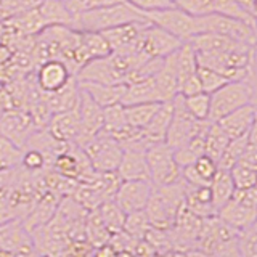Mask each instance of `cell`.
<instances>
[{"mask_svg": "<svg viewBox=\"0 0 257 257\" xmlns=\"http://www.w3.org/2000/svg\"><path fill=\"white\" fill-rule=\"evenodd\" d=\"M228 142L230 139L222 131V127L217 122H211L204 134V155L217 163L220 159L225 147L228 145Z\"/></svg>", "mask_w": 257, "mask_h": 257, "instance_id": "obj_26", "label": "cell"}, {"mask_svg": "<svg viewBox=\"0 0 257 257\" xmlns=\"http://www.w3.org/2000/svg\"><path fill=\"white\" fill-rule=\"evenodd\" d=\"M211 5H212V13L243 21L255 28V16L252 13H249L244 7H241L236 0H211Z\"/></svg>", "mask_w": 257, "mask_h": 257, "instance_id": "obj_27", "label": "cell"}, {"mask_svg": "<svg viewBox=\"0 0 257 257\" xmlns=\"http://www.w3.org/2000/svg\"><path fill=\"white\" fill-rule=\"evenodd\" d=\"M127 4H131L134 8H137L142 13H151L166 10V8L177 7L174 0H125Z\"/></svg>", "mask_w": 257, "mask_h": 257, "instance_id": "obj_41", "label": "cell"}, {"mask_svg": "<svg viewBox=\"0 0 257 257\" xmlns=\"http://www.w3.org/2000/svg\"><path fill=\"white\" fill-rule=\"evenodd\" d=\"M204 155V137H195L187 145L174 150L175 163L180 169L195 164V161Z\"/></svg>", "mask_w": 257, "mask_h": 257, "instance_id": "obj_31", "label": "cell"}, {"mask_svg": "<svg viewBox=\"0 0 257 257\" xmlns=\"http://www.w3.org/2000/svg\"><path fill=\"white\" fill-rule=\"evenodd\" d=\"M34 120L28 112L23 111H5L0 114V137L10 140L16 147L24 150L32 132L36 131Z\"/></svg>", "mask_w": 257, "mask_h": 257, "instance_id": "obj_10", "label": "cell"}, {"mask_svg": "<svg viewBox=\"0 0 257 257\" xmlns=\"http://www.w3.org/2000/svg\"><path fill=\"white\" fill-rule=\"evenodd\" d=\"M47 164V158L44 156V153H40L39 150L34 148H24L23 150V158H21V164L26 172H37L42 171Z\"/></svg>", "mask_w": 257, "mask_h": 257, "instance_id": "obj_39", "label": "cell"}, {"mask_svg": "<svg viewBox=\"0 0 257 257\" xmlns=\"http://www.w3.org/2000/svg\"><path fill=\"white\" fill-rule=\"evenodd\" d=\"M185 106L190 114L198 120H209V109H211V95L199 92L190 96H183Z\"/></svg>", "mask_w": 257, "mask_h": 257, "instance_id": "obj_34", "label": "cell"}, {"mask_svg": "<svg viewBox=\"0 0 257 257\" xmlns=\"http://www.w3.org/2000/svg\"><path fill=\"white\" fill-rule=\"evenodd\" d=\"M80 90H84L101 108L117 104L122 101L125 84H96V82H77Z\"/></svg>", "mask_w": 257, "mask_h": 257, "instance_id": "obj_18", "label": "cell"}, {"mask_svg": "<svg viewBox=\"0 0 257 257\" xmlns=\"http://www.w3.org/2000/svg\"><path fill=\"white\" fill-rule=\"evenodd\" d=\"M153 191L151 182H120L114 195V203L125 215L145 211Z\"/></svg>", "mask_w": 257, "mask_h": 257, "instance_id": "obj_11", "label": "cell"}, {"mask_svg": "<svg viewBox=\"0 0 257 257\" xmlns=\"http://www.w3.org/2000/svg\"><path fill=\"white\" fill-rule=\"evenodd\" d=\"M45 131L50 134L53 140L60 143H76L80 134V124H79V114L77 108L71 111L55 112L52 117L48 119L45 125Z\"/></svg>", "mask_w": 257, "mask_h": 257, "instance_id": "obj_14", "label": "cell"}, {"mask_svg": "<svg viewBox=\"0 0 257 257\" xmlns=\"http://www.w3.org/2000/svg\"><path fill=\"white\" fill-rule=\"evenodd\" d=\"M150 182L153 187H166L180 180V167L177 166L174 158V150L166 143H158L145 151Z\"/></svg>", "mask_w": 257, "mask_h": 257, "instance_id": "obj_6", "label": "cell"}, {"mask_svg": "<svg viewBox=\"0 0 257 257\" xmlns=\"http://www.w3.org/2000/svg\"><path fill=\"white\" fill-rule=\"evenodd\" d=\"M139 103H163L159 98L158 88L153 77L135 80V82L125 85V92L120 104L131 106V104H139Z\"/></svg>", "mask_w": 257, "mask_h": 257, "instance_id": "obj_22", "label": "cell"}, {"mask_svg": "<svg viewBox=\"0 0 257 257\" xmlns=\"http://www.w3.org/2000/svg\"><path fill=\"white\" fill-rule=\"evenodd\" d=\"M199 92H203V90H201V84H199L196 74H193L188 79H185L183 82L179 85V95H182V96H190V95H195Z\"/></svg>", "mask_w": 257, "mask_h": 257, "instance_id": "obj_44", "label": "cell"}, {"mask_svg": "<svg viewBox=\"0 0 257 257\" xmlns=\"http://www.w3.org/2000/svg\"><path fill=\"white\" fill-rule=\"evenodd\" d=\"M174 53L166 56V58L163 60V63H161V68L158 69L156 74L153 76L161 101H171L175 95H179V85H177V72H175Z\"/></svg>", "mask_w": 257, "mask_h": 257, "instance_id": "obj_21", "label": "cell"}, {"mask_svg": "<svg viewBox=\"0 0 257 257\" xmlns=\"http://www.w3.org/2000/svg\"><path fill=\"white\" fill-rule=\"evenodd\" d=\"M128 23H148L142 12L134 8L131 4L119 2L98 10L77 13L72 16L71 29L77 32H104L108 29L122 26Z\"/></svg>", "mask_w": 257, "mask_h": 257, "instance_id": "obj_1", "label": "cell"}, {"mask_svg": "<svg viewBox=\"0 0 257 257\" xmlns=\"http://www.w3.org/2000/svg\"><path fill=\"white\" fill-rule=\"evenodd\" d=\"M119 2H124V0H68L66 7L69 8V12L72 15L77 13H84V12H92V10H98L103 7H109Z\"/></svg>", "mask_w": 257, "mask_h": 257, "instance_id": "obj_40", "label": "cell"}, {"mask_svg": "<svg viewBox=\"0 0 257 257\" xmlns=\"http://www.w3.org/2000/svg\"><path fill=\"white\" fill-rule=\"evenodd\" d=\"M131 127L125 120L124 104H111V106L103 108V128L101 132L109 135L111 139H117V137L125 132Z\"/></svg>", "mask_w": 257, "mask_h": 257, "instance_id": "obj_25", "label": "cell"}, {"mask_svg": "<svg viewBox=\"0 0 257 257\" xmlns=\"http://www.w3.org/2000/svg\"><path fill=\"white\" fill-rule=\"evenodd\" d=\"M40 257H55V255H52V254H47V252H44Z\"/></svg>", "mask_w": 257, "mask_h": 257, "instance_id": "obj_47", "label": "cell"}, {"mask_svg": "<svg viewBox=\"0 0 257 257\" xmlns=\"http://www.w3.org/2000/svg\"><path fill=\"white\" fill-rule=\"evenodd\" d=\"M255 106L252 104H246L235 111H231L230 114L223 116L222 119L217 120V124L222 127V131L227 134V137L231 139H238V137L247 135L249 131L255 125Z\"/></svg>", "mask_w": 257, "mask_h": 257, "instance_id": "obj_15", "label": "cell"}, {"mask_svg": "<svg viewBox=\"0 0 257 257\" xmlns=\"http://www.w3.org/2000/svg\"><path fill=\"white\" fill-rule=\"evenodd\" d=\"M98 214L101 217V222L109 231V235H116V233L124 230V222H125V214L120 211L119 206L114 203V199L104 201L98 206Z\"/></svg>", "mask_w": 257, "mask_h": 257, "instance_id": "obj_28", "label": "cell"}, {"mask_svg": "<svg viewBox=\"0 0 257 257\" xmlns=\"http://www.w3.org/2000/svg\"><path fill=\"white\" fill-rule=\"evenodd\" d=\"M77 114H79L80 134H79V139L74 145H77V147H84L88 140H92L95 135H98L101 132L103 108L98 106V104H96L84 90H80Z\"/></svg>", "mask_w": 257, "mask_h": 257, "instance_id": "obj_9", "label": "cell"}, {"mask_svg": "<svg viewBox=\"0 0 257 257\" xmlns=\"http://www.w3.org/2000/svg\"><path fill=\"white\" fill-rule=\"evenodd\" d=\"M236 246L239 257H257V233L255 223L244 230L238 231Z\"/></svg>", "mask_w": 257, "mask_h": 257, "instance_id": "obj_38", "label": "cell"}, {"mask_svg": "<svg viewBox=\"0 0 257 257\" xmlns=\"http://www.w3.org/2000/svg\"><path fill=\"white\" fill-rule=\"evenodd\" d=\"M196 76L201 84V90L209 95L214 93L217 88H220L227 82H230V80H227L217 71L207 68V66H201V64H198V68H196Z\"/></svg>", "mask_w": 257, "mask_h": 257, "instance_id": "obj_36", "label": "cell"}, {"mask_svg": "<svg viewBox=\"0 0 257 257\" xmlns=\"http://www.w3.org/2000/svg\"><path fill=\"white\" fill-rule=\"evenodd\" d=\"M61 2H64V4H66V2H68V0H61Z\"/></svg>", "mask_w": 257, "mask_h": 257, "instance_id": "obj_48", "label": "cell"}, {"mask_svg": "<svg viewBox=\"0 0 257 257\" xmlns=\"http://www.w3.org/2000/svg\"><path fill=\"white\" fill-rule=\"evenodd\" d=\"M198 28L199 32H214L225 37H230L233 40H238L241 44L252 45L255 44V28L251 24H246L243 21L227 18V16L207 13L203 16H198Z\"/></svg>", "mask_w": 257, "mask_h": 257, "instance_id": "obj_7", "label": "cell"}, {"mask_svg": "<svg viewBox=\"0 0 257 257\" xmlns=\"http://www.w3.org/2000/svg\"><path fill=\"white\" fill-rule=\"evenodd\" d=\"M209 190H211L212 207L217 214V211L231 199L233 191H235V185H233L230 172L219 169V171L215 172V175L212 177V180L209 182Z\"/></svg>", "mask_w": 257, "mask_h": 257, "instance_id": "obj_23", "label": "cell"}, {"mask_svg": "<svg viewBox=\"0 0 257 257\" xmlns=\"http://www.w3.org/2000/svg\"><path fill=\"white\" fill-rule=\"evenodd\" d=\"M247 143H249V134L243 135V137H238V139H231L227 147H225L220 159L217 161L219 169L230 171V169L241 159V156H243V153L247 148Z\"/></svg>", "mask_w": 257, "mask_h": 257, "instance_id": "obj_32", "label": "cell"}, {"mask_svg": "<svg viewBox=\"0 0 257 257\" xmlns=\"http://www.w3.org/2000/svg\"><path fill=\"white\" fill-rule=\"evenodd\" d=\"M116 174L120 182H150V171L145 153L124 151Z\"/></svg>", "mask_w": 257, "mask_h": 257, "instance_id": "obj_17", "label": "cell"}, {"mask_svg": "<svg viewBox=\"0 0 257 257\" xmlns=\"http://www.w3.org/2000/svg\"><path fill=\"white\" fill-rule=\"evenodd\" d=\"M85 233H87V239L90 246H101L106 244L111 241L109 231L104 227V223L101 222V217L98 211H90L87 215V222H85Z\"/></svg>", "mask_w": 257, "mask_h": 257, "instance_id": "obj_30", "label": "cell"}, {"mask_svg": "<svg viewBox=\"0 0 257 257\" xmlns=\"http://www.w3.org/2000/svg\"><path fill=\"white\" fill-rule=\"evenodd\" d=\"M254 80H230L211 93L209 120L217 122L241 106L254 103Z\"/></svg>", "mask_w": 257, "mask_h": 257, "instance_id": "obj_2", "label": "cell"}, {"mask_svg": "<svg viewBox=\"0 0 257 257\" xmlns=\"http://www.w3.org/2000/svg\"><path fill=\"white\" fill-rule=\"evenodd\" d=\"M211 120H198L193 117L187 106L183 96L175 95L172 98V120L166 134V145L172 150H177L187 145L195 137H204Z\"/></svg>", "mask_w": 257, "mask_h": 257, "instance_id": "obj_3", "label": "cell"}, {"mask_svg": "<svg viewBox=\"0 0 257 257\" xmlns=\"http://www.w3.org/2000/svg\"><path fill=\"white\" fill-rule=\"evenodd\" d=\"M150 230V222L145 215V211L140 212H132L125 215L124 222V231L134 239H142Z\"/></svg>", "mask_w": 257, "mask_h": 257, "instance_id": "obj_37", "label": "cell"}, {"mask_svg": "<svg viewBox=\"0 0 257 257\" xmlns=\"http://www.w3.org/2000/svg\"><path fill=\"white\" fill-rule=\"evenodd\" d=\"M21 158L23 148L0 137V171H12V169L20 167Z\"/></svg>", "mask_w": 257, "mask_h": 257, "instance_id": "obj_33", "label": "cell"}, {"mask_svg": "<svg viewBox=\"0 0 257 257\" xmlns=\"http://www.w3.org/2000/svg\"><path fill=\"white\" fill-rule=\"evenodd\" d=\"M80 148L84 150L85 156L90 161L92 169L96 174L116 172L124 153V150L120 148V145L114 139H111L109 135L103 132L95 135L92 140H88Z\"/></svg>", "mask_w": 257, "mask_h": 257, "instance_id": "obj_4", "label": "cell"}, {"mask_svg": "<svg viewBox=\"0 0 257 257\" xmlns=\"http://www.w3.org/2000/svg\"><path fill=\"white\" fill-rule=\"evenodd\" d=\"M230 175L235 190H246V188H254L257 183V167L244 166V164H235L230 169Z\"/></svg>", "mask_w": 257, "mask_h": 257, "instance_id": "obj_35", "label": "cell"}, {"mask_svg": "<svg viewBox=\"0 0 257 257\" xmlns=\"http://www.w3.org/2000/svg\"><path fill=\"white\" fill-rule=\"evenodd\" d=\"M150 23H128L101 32L111 48V52H139V40L142 31ZM142 53V52H140Z\"/></svg>", "mask_w": 257, "mask_h": 257, "instance_id": "obj_13", "label": "cell"}, {"mask_svg": "<svg viewBox=\"0 0 257 257\" xmlns=\"http://www.w3.org/2000/svg\"><path fill=\"white\" fill-rule=\"evenodd\" d=\"M72 77L74 76L71 74L66 63L58 58H53L42 61L37 66L36 84L42 93H53L63 88Z\"/></svg>", "mask_w": 257, "mask_h": 257, "instance_id": "obj_12", "label": "cell"}, {"mask_svg": "<svg viewBox=\"0 0 257 257\" xmlns=\"http://www.w3.org/2000/svg\"><path fill=\"white\" fill-rule=\"evenodd\" d=\"M161 103H139L131 104V106H124L125 120L127 124L134 128H143L155 116Z\"/></svg>", "mask_w": 257, "mask_h": 257, "instance_id": "obj_29", "label": "cell"}, {"mask_svg": "<svg viewBox=\"0 0 257 257\" xmlns=\"http://www.w3.org/2000/svg\"><path fill=\"white\" fill-rule=\"evenodd\" d=\"M90 257H119V251L111 243L96 246Z\"/></svg>", "mask_w": 257, "mask_h": 257, "instance_id": "obj_45", "label": "cell"}, {"mask_svg": "<svg viewBox=\"0 0 257 257\" xmlns=\"http://www.w3.org/2000/svg\"><path fill=\"white\" fill-rule=\"evenodd\" d=\"M193 167H195V171L198 172V175L203 179L204 182H211L212 177L215 175V172L219 171V166H217V163L214 159H211L209 156L203 155L201 158H198L195 161V164H193Z\"/></svg>", "mask_w": 257, "mask_h": 257, "instance_id": "obj_42", "label": "cell"}, {"mask_svg": "<svg viewBox=\"0 0 257 257\" xmlns=\"http://www.w3.org/2000/svg\"><path fill=\"white\" fill-rule=\"evenodd\" d=\"M236 2H238L241 7H244L249 13H252V15L255 16V10H254V7H255V0H236Z\"/></svg>", "mask_w": 257, "mask_h": 257, "instance_id": "obj_46", "label": "cell"}, {"mask_svg": "<svg viewBox=\"0 0 257 257\" xmlns=\"http://www.w3.org/2000/svg\"><path fill=\"white\" fill-rule=\"evenodd\" d=\"M171 120H172V100L163 101L159 104L158 111L155 112V116L147 124V127L142 128L145 139L148 140L151 147L166 142V134L169 125H171Z\"/></svg>", "mask_w": 257, "mask_h": 257, "instance_id": "obj_19", "label": "cell"}, {"mask_svg": "<svg viewBox=\"0 0 257 257\" xmlns=\"http://www.w3.org/2000/svg\"><path fill=\"white\" fill-rule=\"evenodd\" d=\"M44 100L47 103L48 109L52 114L55 112H63V111H71L76 109L79 104V96H80V88L76 77H72L69 82L60 90L53 93H42Z\"/></svg>", "mask_w": 257, "mask_h": 257, "instance_id": "obj_20", "label": "cell"}, {"mask_svg": "<svg viewBox=\"0 0 257 257\" xmlns=\"http://www.w3.org/2000/svg\"><path fill=\"white\" fill-rule=\"evenodd\" d=\"M148 23L155 24V26L164 29L174 37L180 39L182 42H188V40L196 36L199 32L198 28V16H193L187 12L180 10L179 7L166 8V10L143 13Z\"/></svg>", "mask_w": 257, "mask_h": 257, "instance_id": "obj_5", "label": "cell"}, {"mask_svg": "<svg viewBox=\"0 0 257 257\" xmlns=\"http://www.w3.org/2000/svg\"><path fill=\"white\" fill-rule=\"evenodd\" d=\"M215 215L219 217L225 225H228V227H231L236 231H241L255 223L257 209L247 207L231 198L227 204H223L219 211H217Z\"/></svg>", "mask_w": 257, "mask_h": 257, "instance_id": "obj_16", "label": "cell"}, {"mask_svg": "<svg viewBox=\"0 0 257 257\" xmlns=\"http://www.w3.org/2000/svg\"><path fill=\"white\" fill-rule=\"evenodd\" d=\"M233 199H236L238 203L244 204L247 207L257 209V191L254 188H246V190H235L233 191Z\"/></svg>", "mask_w": 257, "mask_h": 257, "instance_id": "obj_43", "label": "cell"}, {"mask_svg": "<svg viewBox=\"0 0 257 257\" xmlns=\"http://www.w3.org/2000/svg\"><path fill=\"white\" fill-rule=\"evenodd\" d=\"M182 40L169 34L164 29H161L155 24H148L142 31L139 40V52H142L147 58L163 60L166 56L172 55L182 47Z\"/></svg>", "mask_w": 257, "mask_h": 257, "instance_id": "obj_8", "label": "cell"}, {"mask_svg": "<svg viewBox=\"0 0 257 257\" xmlns=\"http://www.w3.org/2000/svg\"><path fill=\"white\" fill-rule=\"evenodd\" d=\"M40 16L44 18L47 28L48 26H66L71 28L72 24V15L69 12V8L66 4L61 2V0H45V2L40 5L39 8Z\"/></svg>", "mask_w": 257, "mask_h": 257, "instance_id": "obj_24", "label": "cell"}]
</instances>
